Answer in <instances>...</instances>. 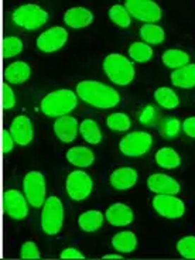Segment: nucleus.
<instances>
[{"instance_id": "1", "label": "nucleus", "mask_w": 195, "mask_h": 260, "mask_svg": "<svg viewBox=\"0 0 195 260\" xmlns=\"http://www.w3.org/2000/svg\"><path fill=\"white\" fill-rule=\"evenodd\" d=\"M77 95L85 104L91 105L96 109H112L119 105L120 95L119 92L109 85H105L99 81H81L77 85Z\"/></svg>"}, {"instance_id": "2", "label": "nucleus", "mask_w": 195, "mask_h": 260, "mask_svg": "<svg viewBox=\"0 0 195 260\" xmlns=\"http://www.w3.org/2000/svg\"><path fill=\"white\" fill-rule=\"evenodd\" d=\"M78 106V95L71 89H57L41 99L40 109L48 117H61L70 115Z\"/></svg>"}, {"instance_id": "3", "label": "nucleus", "mask_w": 195, "mask_h": 260, "mask_svg": "<svg viewBox=\"0 0 195 260\" xmlns=\"http://www.w3.org/2000/svg\"><path fill=\"white\" fill-rule=\"evenodd\" d=\"M104 71L112 84L117 86H127L136 77L135 65L123 54H109L104 59Z\"/></svg>"}, {"instance_id": "4", "label": "nucleus", "mask_w": 195, "mask_h": 260, "mask_svg": "<svg viewBox=\"0 0 195 260\" xmlns=\"http://www.w3.org/2000/svg\"><path fill=\"white\" fill-rule=\"evenodd\" d=\"M64 204L58 197H48L41 209V229L48 236H55L64 225Z\"/></svg>"}, {"instance_id": "5", "label": "nucleus", "mask_w": 195, "mask_h": 260, "mask_svg": "<svg viewBox=\"0 0 195 260\" xmlns=\"http://www.w3.org/2000/svg\"><path fill=\"white\" fill-rule=\"evenodd\" d=\"M13 23L20 28L24 30H37L40 27H43L46 24L50 16L48 12H46L43 7H40L39 5H21L13 12Z\"/></svg>"}, {"instance_id": "6", "label": "nucleus", "mask_w": 195, "mask_h": 260, "mask_svg": "<svg viewBox=\"0 0 195 260\" xmlns=\"http://www.w3.org/2000/svg\"><path fill=\"white\" fill-rule=\"evenodd\" d=\"M23 191L32 208H43L47 200L46 177L40 171H30L23 180Z\"/></svg>"}, {"instance_id": "7", "label": "nucleus", "mask_w": 195, "mask_h": 260, "mask_svg": "<svg viewBox=\"0 0 195 260\" xmlns=\"http://www.w3.org/2000/svg\"><path fill=\"white\" fill-rule=\"evenodd\" d=\"M153 146V136L147 132H130L119 142L120 153L127 157H142Z\"/></svg>"}, {"instance_id": "8", "label": "nucleus", "mask_w": 195, "mask_h": 260, "mask_svg": "<svg viewBox=\"0 0 195 260\" xmlns=\"http://www.w3.org/2000/svg\"><path fill=\"white\" fill-rule=\"evenodd\" d=\"M65 189L68 197L74 201H84L89 198L93 191V180L82 170L71 171L65 180Z\"/></svg>"}, {"instance_id": "9", "label": "nucleus", "mask_w": 195, "mask_h": 260, "mask_svg": "<svg viewBox=\"0 0 195 260\" xmlns=\"http://www.w3.org/2000/svg\"><path fill=\"white\" fill-rule=\"evenodd\" d=\"M124 7L132 19L143 21L144 24H156L162 19L161 7L153 0H126Z\"/></svg>"}, {"instance_id": "10", "label": "nucleus", "mask_w": 195, "mask_h": 260, "mask_svg": "<svg viewBox=\"0 0 195 260\" xmlns=\"http://www.w3.org/2000/svg\"><path fill=\"white\" fill-rule=\"evenodd\" d=\"M151 207L157 214L166 219H180L185 214V204L177 195L156 194L151 201Z\"/></svg>"}, {"instance_id": "11", "label": "nucleus", "mask_w": 195, "mask_h": 260, "mask_svg": "<svg viewBox=\"0 0 195 260\" xmlns=\"http://www.w3.org/2000/svg\"><path fill=\"white\" fill-rule=\"evenodd\" d=\"M5 214L13 221H23L28 215V201L19 189H7L3 194Z\"/></svg>"}, {"instance_id": "12", "label": "nucleus", "mask_w": 195, "mask_h": 260, "mask_svg": "<svg viewBox=\"0 0 195 260\" xmlns=\"http://www.w3.org/2000/svg\"><path fill=\"white\" fill-rule=\"evenodd\" d=\"M68 41V31L64 27H51L46 31H43L36 41V46L41 52L51 54L59 51Z\"/></svg>"}, {"instance_id": "13", "label": "nucleus", "mask_w": 195, "mask_h": 260, "mask_svg": "<svg viewBox=\"0 0 195 260\" xmlns=\"http://www.w3.org/2000/svg\"><path fill=\"white\" fill-rule=\"evenodd\" d=\"M147 188L154 194H166V195H178L181 191V185L169 174L156 173L147 178Z\"/></svg>"}, {"instance_id": "14", "label": "nucleus", "mask_w": 195, "mask_h": 260, "mask_svg": "<svg viewBox=\"0 0 195 260\" xmlns=\"http://www.w3.org/2000/svg\"><path fill=\"white\" fill-rule=\"evenodd\" d=\"M9 130L16 144L19 146H28L34 139V127H32L31 119L26 115H19L14 117Z\"/></svg>"}, {"instance_id": "15", "label": "nucleus", "mask_w": 195, "mask_h": 260, "mask_svg": "<svg viewBox=\"0 0 195 260\" xmlns=\"http://www.w3.org/2000/svg\"><path fill=\"white\" fill-rule=\"evenodd\" d=\"M54 133L62 143H71L74 142L79 133V123L77 117L67 115L55 119L54 122Z\"/></svg>"}, {"instance_id": "16", "label": "nucleus", "mask_w": 195, "mask_h": 260, "mask_svg": "<svg viewBox=\"0 0 195 260\" xmlns=\"http://www.w3.org/2000/svg\"><path fill=\"white\" fill-rule=\"evenodd\" d=\"M105 218L112 226L123 228L129 226L133 222L135 214H133V209L130 208L129 205L122 204V202H116V204H112L111 207L106 209Z\"/></svg>"}, {"instance_id": "17", "label": "nucleus", "mask_w": 195, "mask_h": 260, "mask_svg": "<svg viewBox=\"0 0 195 260\" xmlns=\"http://www.w3.org/2000/svg\"><path fill=\"white\" fill-rule=\"evenodd\" d=\"M93 19H95V16L91 10L82 6L71 7L64 14V23L74 30L89 27L93 23Z\"/></svg>"}, {"instance_id": "18", "label": "nucleus", "mask_w": 195, "mask_h": 260, "mask_svg": "<svg viewBox=\"0 0 195 260\" xmlns=\"http://www.w3.org/2000/svg\"><path fill=\"white\" fill-rule=\"evenodd\" d=\"M139 174L133 167H120L116 169L109 177L111 185L119 191H126V189L133 188L137 184Z\"/></svg>"}, {"instance_id": "19", "label": "nucleus", "mask_w": 195, "mask_h": 260, "mask_svg": "<svg viewBox=\"0 0 195 260\" xmlns=\"http://www.w3.org/2000/svg\"><path fill=\"white\" fill-rule=\"evenodd\" d=\"M3 77L7 84L12 85H21L27 82L31 77V68L30 65L24 61H16L7 65L3 71Z\"/></svg>"}, {"instance_id": "20", "label": "nucleus", "mask_w": 195, "mask_h": 260, "mask_svg": "<svg viewBox=\"0 0 195 260\" xmlns=\"http://www.w3.org/2000/svg\"><path fill=\"white\" fill-rule=\"evenodd\" d=\"M67 160L71 162L72 166L78 167V169H88L91 167L95 161V154L89 147L85 146H75L67 151Z\"/></svg>"}, {"instance_id": "21", "label": "nucleus", "mask_w": 195, "mask_h": 260, "mask_svg": "<svg viewBox=\"0 0 195 260\" xmlns=\"http://www.w3.org/2000/svg\"><path fill=\"white\" fill-rule=\"evenodd\" d=\"M105 219L106 218L101 211L89 209V211H85L78 216V226L86 234H92V232H96L102 228Z\"/></svg>"}, {"instance_id": "22", "label": "nucleus", "mask_w": 195, "mask_h": 260, "mask_svg": "<svg viewBox=\"0 0 195 260\" xmlns=\"http://www.w3.org/2000/svg\"><path fill=\"white\" fill-rule=\"evenodd\" d=\"M139 245V239L135 232L132 231H122L113 235L112 238V246L115 247V250L119 253H132L136 250Z\"/></svg>"}, {"instance_id": "23", "label": "nucleus", "mask_w": 195, "mask_h": 260, "mask_svg": "<svg viewBox=\"0 0 195 260\" xmlns=\"http://www.w3.org/2000/svg\"><path fill=\"white\" fill-rule=\"evenodd\" d=\"M171 84L177 88H182V89L195 88V64H188L173 71Z\"/></svg>"}, {"instance_id": "24", "label": "nucleus", "mask_w": 195, "mask_h": 260, "mask_svg": "<svg viewBox=\"0 0 195 260\" xmlns=\"http://www.w3.org/2000/svg\"><path fill=\"white\" fill-rule=\"evenodd\" d=\"M154 158L157 166L164 170H174L181 166V157L171 147H161L160 150H157Z\"/></svg>"}, {"instance_id": "25", "label": "nucleus", "mask_w": 195, "mask_h": 260, "mask_svg": "<svg viewBox=\"0 0 195 260\" xmlns=\"http://www.w3.org/2000/svg\"><path fill=\"white\" fill-rule=\"evenodd\" d=\"M79 133L88 144L96 146L102 142V130L99 127V124L93 119H85L82 123L79 124Z\"/></svg>"}, {"instance_id": "26", "label": "nucleus", "mask_w": 195, "mask_h": 260, "mask_svg": "<svg viewBox=\"0 0 195 260\" xmlns=\"http://www.w3.org/2000/svg\"><path fill=\"white\" fill-rule=\"evenodd\" d=\"M154 101L160 108L169 109V111L177 109L178 105H180V98L177 95V92L169 88V86L157 88L154 91Z\"/></svg>"}, {"instance_id": "27", "label": "nucleus", "mask_w": 195, "mask_h": 260, "mask_svg": "<svg viewBox=\"0 0 195 260\" xmlns=\"http://www.w3.org/2000/svg\"><path fill=\"white\" fill-rule=\"evenodd\" d=\"M161 61L167 68H171L173 71H176L178 68H182L189 64V55L182 50L173 48V50H167L162 52Z\"/></svg>"}, {"instance_id": "28", "label": "nucleus", "mask_w": 195, "mask_h": 260, "mask_svg": "<svg viewBox=\"0 0 195 260\" xmlns=\"http://www.w3.org/2000/svg\"><path fill=\"white\" fill-rule=\"evenodd\" d=\"M140 39L149 46H158L166 40L164 28L157 24H143L140 27Z\"/></svg>"}, {"instance_id": "29", "label": "nucleus", "mask_w": 195, "mask_h": 260, "mask_svg": "<svg viewBox=\"0 0 195 260\" xmlns=\"http://www.w3.org/2000/svg\"><path fill=\"white\" fill-rule=\"evenodd\" d=\"M153 48L149 44H146L143 41H136V43H132L129 47V57L130 59H133L135 62L139 64H144V62H149L150 59L153 58Z\"/></svg>"}, {"instance_id": "30", "label": "nucleus", "mask_w": 195, "mask_h": 260, "mask_svg": "<svg viewBox=\"0 0 195 260\" xmlns=\"http://www.w3.org/2000/svg\"><path fill=\"white\" fill-rule=\"evenodd\" d=\"M181 130L182 123L180 119L173 116H166L160 122V130L158 132H160L161 137L167 139V140H173L181 133Z\"/></svg>"}, {"instance_id": "31", "label": "nucleus", "mask_w": 195, "mask_h": 260, "mask_svg": "<svg viewBox=\"0 0 195 260\" xmlns=\"http://www.w3.org/2000/svg\"><path fill=\"white\" fill-rule=\"evenodd\" d=\"M108 16L111 21L119 28H127L132 24V16L127 12V9L122 5H115L109 9Z\"/></svg>"}, {"instance_id": "32", "label": "nucleus", "mask_w": 195, "mask_h": 260, "mask_svg": "<svg viewBox=\"0 0 195 260\" xmlns=\"http://www.w3.org/2000/svg\"><path fill=\"white\" fill-rule=\"evenodd\" d=\"M23 48H24L23 40H20L19 37H14V36L5 37L2 41V57L5 59L13 58L23 51Z\"/></svg>"}, {"instance_id": "33", "label": "nucleus", "mask_w": 195, "mask_h": 260, "mask_svg": "<svg viewBox=\"0 0 195 260\" xmlns=\"http://www.w3.org/2000/svg\"><path fill=\"white\" fill-rule=\"evenodd\" d=\"M106 126L112 132H127L132 126V120H130L129 115H126L123 112H116V113H112L108 116Z\"/></svg>"}, {"instance_id": "34", "label": "nucleus", "mask_w": 195, "mask_h": 260, "mask_svg": "<svg viewBox=\"0 0 195 260\" xmlns=\"http://www.w3.org/2000/svg\"><path fill=\"white\" fill-rule=\"evenodd\" d=\"M177 252L184 259L195 260V236L188 235L177 242Z\"/></svg>"}, {"instance_id": "35", "label": "nucleus", "mask_w": 195, "mask_h": 260, "mask_svg": "<svg viewBox=\"0 0 195 260\" xmlns=\"http://www.w3.org/2000/svg\"><path fill=\"white\" fill-rule=\"evenodd\" d=\"M139 122L143 124V126H146V127L156 126L160 122V112H158V108L154 106V105L144 106L142 112L139 113Z\"/></svg>"}, {"instance_id": "36", "label": "nucleus", "mask_w": 195, "mask_h": 260, "mask_svg": "<svg viewBox=\"0 0 195 260\" xmlns=\"http://www.w3.org/2000/svg\"><path fill=\"white\" fill-rule=\"evenodd\" d=\"M14 106H16L14 91L7 82H3V85H2V108L5 111H9V109H12Z\"/></svg>"}, {"instance_id": "37", "label": "nucleus", "mask_w": 195, "mask_h": 260, "mask_svg": "<svg viewBox=\"0 0 195 260\" xmlns=\"http://www.w3.org/2000/svg\"><path fill=\"white\" fill-rule=\"evenodd\" d=\"M20 257L21 259H40L41 254H40L39 246L32 241L23 243L20 247Z\"/></svg>"}, {"instance_id": "38", "label": "nucleus", "mask_w": 195, "mask_h": 260, "mask_svg": "<svg viewBox=\"0 0 195 260\" xmlns=\"http://www.w3.org/2000/svg\"><path fill=\"white\" fill-rule=\"evenodd\" d=\"M14 144H16V142H14L10 130H2V153H3V154L10 153V151L13 150Z\"/></svg>"}, {"instance_id": "39", "label": "nucleus", "mask_w": 195, "mask_h": 260, "mask_svg": "<svg viewBox=\"0 0 195 260\" xmlns=\"http://www.w3.org/2000/svg\"><path fill=\"white\" fill-rule=\"evenodd\" d=\"M59 257L61 259H85V254L81 252V250H78V249H75V247H67V249H64L62 252H61V254H59Z\"/></svg>"}, {"instance_id": "40", "label": "nucleus", "mask_w": 195, "mask_h": 260, "mask_svg": "<svg viewBox=\"0 0 195 260\" xmlns=\"http://www.w3.org/2000/svg\"><path fill=\"white\" fill-rule=\"evenodd\" d=\"M182 130L184 133L191 139H195V116L187 117L184 122H182Z\"/></svg>"}, {"instance_id": "41", "label": "nucleus", "mask_w": 195, "mask_h": 260, "mask_svg": "<svg viewBox=\"0 0 195 260\" xmlns=\"http://www.w3.org/2000/svg\"><path fill=\"white\" fill-rule=\"evenodd\" d=\"M104 259H117V260H120V259H123V256H122V254H116V253L105 254Z\"/></svg>"}]
</instances>
